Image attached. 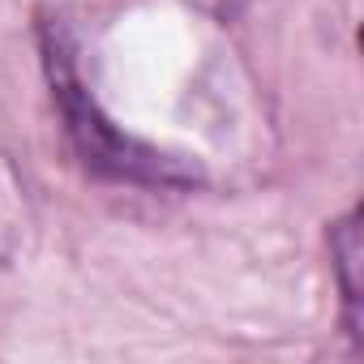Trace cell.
I'll use <instances>...</instances> for the list:
<instances>
[{
	"mask_svg": "<svg viewBox=\"0 0 364 364\" xmlns=\"http://www.w3.org/2000/svg\"><path fill=\"white\" fill-rule=\"evenodd\" d=\"M39 52H43L52 99H56V107L65 116L69 141H73L77 159L86 163V171H95L103 180H120V185H150V189H193L202 180L198 167L180 163V159H171V154L137 141V137H129L124 129H116V120L86 90L73 39H69V31L56 18H43Z\"/></svg>",
	"mask_w": 364,
	"mask_h": 364,
	"instance_id": "1",
	"label": "cell"
},
{
	"mask_svg": "<svg viewBox=\"0 0 364 364\" xmlns=\"http://www.w3.org/2000/svg\"><path fill=\"white\" fill-rule=\"evenodd\" d=\"M330 257L338 270V287H343V321L347 334L360 343V210L343 215L330 232Z\"/></svg>",
	"mask_w": 364,
	"mask_h": 364,
	"instance_id": "2",
	"label": "cell"
},
{
	"mask_svg": "<svg viewBox=\"0 0 364 364\" xmlns=\"http://www.w3.org/2000/svg\"><path fill=\"white\" fill-rule=\"evenodd\" d=\"M35 232V215L26 202V185L9 154H0V266H9Z\"/></svg>",
	"mask_w": 364,
	"mask_h": 364,
	"instance_id": "3",
	"label": "cell"
}]
</instances>
